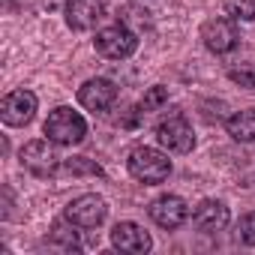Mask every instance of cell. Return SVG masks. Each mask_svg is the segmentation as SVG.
<instances>
[{
	"label": "cell",
	"mask_w": 255,
	"mask_h": 255,
	"mask_svg": "<svg viewBox=\"0 0 255 255\" xmlns=\"http://www.w3.org/2000/svg\"><path fill=\"white\" fill-rule=\"evenodd\" d=\"M228 78H231L234 84H240V87L255 90V72H249V69H234V72H228Z\"/></svg>",
	"instance_id": "cell-20"
},
{
	"label": "cell",
	"mask_w": 255,
	"mask_h": 255,
	"mask_svg": "<svg viewBox=\"0 0 255 255\" xmlns=\"http://www.w3.org/2000/svg\"><path fill=\"white\" fill-rule=\"evenodd\" d=\"M66 171H69V174H81V171L102 174V168H99V165H93L87 156H75V159H69V162H66Z\"/></svg>",
	"instance_id": "cell-19"
},
{
	"label": "cell",
	"mask_w": 255,
	"mask_h": 255,
	"mask_svg": "<svg viewBox=\"0 0 255 255\" xmlns=\"http://www.w3.org/2000/svg\"><path fill=\"white\" fill-rule=\"evenodd\" d=\"M201 42H204V48L213 51V54H228V51H234L237 42H240V33H237L234 18H222V15L207 18V21L201 24Z\"/></svg>",
	"instance_id": "cell-7"
},
{
	"label": "cell",
	"mask_w": 255,
	"mask_h": 255,
	"mask_svg": "<svg viewBox=\"0 0 255 255\" xmlns=\"http://www.w3.org/2000/svg\"><path fill=\"white\" fill-rule=\"evenodd\" d=\"M192 222H195L198 231L216 234V231H222V228L228 225V207H225L222 201H216V198H204V201L192 210Z\"/></svg>",
	"instance_id": "cell-13"
},
{
	"label": "cell",
	"mask_w": 255,
	"mask_h": 255,
	"mask_svg": "<svg viewBox=\"0 0 255 255\" xmlns=\"http://www.w3.org/2000/svg\"><path fill=\"white\" fill-rule=\"evenodd\" d=\"M54 141L51 138H36V141H27L18 153L21 165L33 174V177H54L57 168H60V156L54 153L51 147Z\"/></svg>",
	"instance_id": "cell-4"
},
{
	"label": "cell",
	"mask_w": 255,
	"mask_h": 255,
	"mask_svg": "<svg viewBox=\"0 0 255 255\" xmlns=\"http://www.w3.org/2000/svg\"><path fill=\"white\" fill-rule=\"evenodd\" d=\"M111 246L126 255H141V252H150L153 240L138 222H117L111 228Z\"/></svg>",
	"instance_id": "cell-9"
},
{
	"label": "cell",
	"mask_w": 255,
	"mask_h": 255,
	"mask_svg": "<svg viewBox=\"0 0 255 255\" xmlns=\"http://www.w3.org/2000/svg\"><path fill=\"white\" fill-rule=\"evenodd\" d=\"M42 132L54 141V144H63V147H72V144H81L84 135H87V123L78 111H72L69 105H60L48 114Z\"/></svg>",
	"instance_id": "cell-2"
},
{
	"label": "cell",
	"mask_w": 255,
	"mask_h": 255,
	"mask_svg": "<svg viewBox=\"0 0 255 255\" xmlns=\"http://www.w3.org/2000/svg\"><path fill=\"white\" fill-rule=\"evenodd\" d=\"M234 234H237V240H240L243 246H255V210H249V213L240 216Z\"/></svg>",
	"instance_id": "cell-18"
},
{
	"label": "cell",
	"mask_w": 255,
	"mask_h": 255,
	"mask_svg": "<svg viewBox=\"0 0 255 255\" xmlns=\"http://www.w3.org/2000/svg\"><path fill=\"white\" fill-rule=\"evenodd\" d=\"M36 93L33 90H12L3 96V102H0V120H3L6 126H27L36 114Z\"/></svg>",
	"instance_id": "cell-8"
},
{
	"label": "cell",
	"mask_w": 255,
	"mask_h": 255,
	"mask_svg": "<svg viewBox=\"0 0 255 255\" xmlns=\"http://www.w3.org/2000/svg\"><path fill=\"white\" fill-rule=\"evenodd\" d=\"M72 228H75V225H72L69 219H66V225L57 222V225L51 228V240H54V243H63V249H78V234H75Z\"/></svg>",
	"instance_id": "cell-17"
},
{
	"label": "cell",
	"mask_w": 255,
	"mask_h": 255,
	"mask_svg": "<svg viewBox=\"0 0 255 255\" xmlns=\"http://www.w3.org/2000/svg\"><path fill=\"white\" fill-rule=\"evenodd\" d=\"M126 168H129V174L147 186H156L162 180H168L171 174V159L156 150V147H147V144H138L129 150V159H126Z\"/></svg>",
	"instance_id": "cell-1"
},
{
	"label": "cell",
	"mask_w": 255,
	"mask_h": 255,
	"mask_svg": "<svg viewBox=\"0 0 255 255\" xmlns=\"http://www.w3.org/2000/svg\"><path fill=\"white\" fill-rule=\"evenodd\" d=\"M105 213H108L105 198L96 195V192H84V195H78L66 204L63 219H69L75 228H96V225H102Z\"/></svg>",
	"instance_id": "cell-6"
},
{
	"label": "cell",
	"mask_w": 255,
	"mask_h": 255,
	"mask_svg": "<svg viewBox=\"0 0 255 255\" xmlns=\"http://www.w3.org/2000/svg\"><path fill=\"white\" fill-rule=\"evenodd\" d=\"M93 48H96V54H102L108 60H126V57L135 54L138 36L126 24H111V27H102L93 36Z\"/></svg>",
	"instance_id": "cell-3"
},
{
	"label": "cell",
	"mask_w": 255,
	"mask_h": 255,
	"mask_svg": "<svg viewBox=\"0 0 255 255\" xmlns=\"http://www.w3.org/2000/svg\"><path fill=\"white\" fill-rule=\"evenodd\" d=\"M147 213H150V219L159 225V228H180L183 222H186V216H189V207H186V201L180 198V195H159L156 201H150V207H147Z\"/></svg>",
	"instance_id": "cell-10"
},
{
	"label": "cell",
	"mask_w": 255,
	"mask_h": 255,
	"mask_svg": "<svg viewBox=\"0 0 255 255\" xmlns=\"http://www.w3.org/2000/svg\"><path fill=\"white\" fill-rule=\"evenodd\" d=\"M225 12L234 21H255V0H225Z\"/></svg>",
	"instance_id": "cell-16"
},
{
	"label": "cell",
	"mask_w": 255,
	"mask_h": 255,
	"mask_svg": "<svg viewBox=\"0 0 255 255\" xmlns=\"http://www.w3.org/2000/svg\"><path fill=\"white\" fill-rule=\"evenodd\" d=\"M225 129L234 141H243V144H255V108H246V111H237L228 117Z\"/></svg>",
	"instance_id": "cell-14"
},
{
	"label": "cell",
	"mask_w": 255,
	"mask_h": 255,
	"mask_svg": "<svg viewBox=\"0 0 255 255\" xmlns=\"http://www.w3.org/2000/svg\"><path fill=\"white\" fill-rule=\"evenodd\" d=\"M156 141L171 153H189L195 147V132L183 114H168L156 126Z\"/></svg>",
	"instance_id": "cell-5"
},
{
	"label": "cell",
	"mask_w": 255,
	"mask_h": 255,
	"mask_svg": "<svg viewBox=\"0 0 255 255\" xmlns=\"http://www.w3.org/2000/svg\"><path fill=\"white\" fill-rule=\"evenodd\" d=\"M63 12H66V24L72 30H93L105 18L102 0H69Z\"/></svg>",
	"instance_id": "cell-12"
},
{
	"label": "cell",
	"mask_w": 255,
	"mask_h": 255,
	"mask_svg": "<svg viewBox=\"0 0 255 255\" xmlns=\"http://www.w3.org/2000/svg\"><path fill=\"white\" fill-rule=\"evenodd\" d=\"M78 102L87 108V111H108L114 102H117V87L114 81L108 78H90L78 87Z\"/></svg>",
	"instance_id": "cell-11"
},
{
	"label": "cell",
	"mask_w": 255,
	"mask_h": 255,
	"mask_svg": "<svg viewBox=\"0 0 255 255\" xmlns=\"http://www.w3.org/2000/svg\"><path fill=\"white\" fill-rule=\"evenodd\" d=\"M165 102H168V90H165L162 84H156V87H150V90L144 93V99L138 102V114H150V111L162 108Z\"/></svg>",
	"instance_id": "cell-15"
}]
</instances>
